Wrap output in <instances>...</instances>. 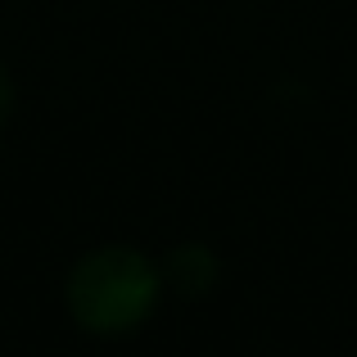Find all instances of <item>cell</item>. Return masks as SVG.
I'll return each instance as SVG.
<instances>
[{
    "label": "cell",
    "mask_w": 357,
    "mask_h": 357,
    "mask_svg": "<svg viewBox=\"0 0 357 357\" xmlns=\"http://www.w3.org/2000/svg\"><path fill=\"white\" fill-rule=\"evenodd\" d=\"M9 114H14V77H9L5 63H0V127L9 122Z\"/></svg>",
    "instance_id": "3"
},
{
    "label": "cell",
    "mask_w": 357,
    "mask_h": 357,
    "mask_svg": "<svg viewBox=\"0 0 357 357\" xmlns=\"http://www.w3.org/2000/svg\"><path fill=\"white\" fill-rule=\"evenodd\" d=\"M163 271L127 244H100L68 271V312L91 335H127L149 321Z\"/></svg>",
    "instance_id": "1"
},
{
    "label": "cell",
    "mask_w": 357,
    "mask_h": 357,
    "mask_svg": "<svg viewBox=\"0 0 357 357\" xmlns=\"http://www.w3.org/2000/svg\"><path fill=\"white\" fill-rule=\"evenodd\" d=\"M163 280L185 298H199L218 285V258L208 253V244H176L163 262Z\"/></svg>",
    "instance_id": "2"
}]
</instances>
